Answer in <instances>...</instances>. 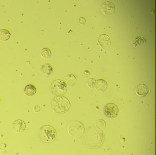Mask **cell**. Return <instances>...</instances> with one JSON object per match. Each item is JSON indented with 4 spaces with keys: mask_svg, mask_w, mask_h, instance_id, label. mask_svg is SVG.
Listing matches in <instances>:
<instances>
[{
    "mask_svg": "<svg viewBox=\"0 0 156 155\" xmlns=\"http://www.w3.org/2000/svg\"><path fill=\"white\" fill-rule=\"evenodd\" d=\"M86 21V20L85 18H84V17H81L79 18V23H80V24L82 25H84L85 24Z\"/></svg>",
    "mask_w": 156,
    "mask_h": 155,
    "instance_id": "obj_20",
    "label": "cell"
},
{
    "mask_svg": "<svg viewBox=\"0 0 156 155\" xmlns=\"http://www.w3.org/2000/svg\"><path fill=\"white\" fill-rule=\"evenodd\" d=\"M11 33L9 30L2 29L0 30V40L2 41H8L10 38Z\"/></svg>",
    "mask_w": 156,
    "mask_h": 155,
    "instance_id": "obj_14",
    "label": "cell"
},
{
    "mask_svg": "<svg viewBox=\"0 0 156 155\" xmlns=\"http://www.w3.org/2000/svg\"><path fill=\"white\" fill-rule=\"evenodd\" d=\"M50 89L54 95L56 96H63L67 91V85L62 80L56 79L52 83Z\"/></svg>",
    "mask_w": 156,
    "mask_h": 155,
    "instance_id": "obj_4",
    "label": "cell"
},
{
    "mask_svg": "<svg viewBox=\"0 0 156 155\" xmlns=\"http://www.w3.org/2000/svg\"><path fill=\"white\" fill-rule=\"evenodd\" d=\"M106 126V123L105 121L103 119H98L96 123V127L100 129L105 128Z\"/></svg>",
    "mask_w": 156,
    "mask_h": 155,
    "instance_id": "obj_17",
    "label": "cell"
},
{
    "mask_svg": "<svg viewBox=\"0 0 156 155\" xmlns=\"http://www.w3.org/2000/svg\"><path fill=\"white\" fill-rule=\"evenodd\" d=\"M104 113L107 117L114 118L119 114V110L117 105L114 103L107 104L104 108Z\"/></svg>",
    "mask_w": 156,
    "mask_h": 155,
    "instance_id": "obj_6",
    "label": "cell"
},
{
    "mask_svg": "<svg viewBox=\"0 0 156 155\" xmlns=\"http://www.w3.org/2000/svg\"><path fill=\"white\" fill-rule=\"evenodd\" d=\"M90 73L88 70H85L84 72L82 74V77L83 78H87L90 75Z\"/></svg>",
    "mask_w": 156,
    "mask_h": 155,
    "instance_id": "obj_19",
    "label": "cell"
},
{
    "mask_svg": "<svg viewBox=\"0 0 156 155\" xmlns=\"http://www.w3.org/2000/svg\"><path fill=\"white\" fill-rule=\"evenodd\" d=\"M98 43L103 49H108L111 46V41L109 36L106 34H102L98 39Z\"/></svg>",
    "mask_w": 156,
    "mask_h": 155,
    "instance_id": "obj_7",
    "label": "cell"
},
{
    "mask_svg": "<svg viewBox=\"0 0 156 155\" xmlns=\"http://www.w3.org/2000/svg\"><path fill=\"white\" fill-rule=\"evenodd\" d=\"M64 82L68 86H73L76 84V76L73 74L67 75L65 78Z\"/></svg>",
    "mask_w": 156,
    "mask_h": 155,
    "instance_id": "obj_13",
    "label": "cell"
},
{
    "mask_svg": "<svg viewBox=\"0 0 156 155\" xmlns=\"http://www.w3.org/2000/svg\"><path fill=\"white\" fill-rule=\"evenodd\" d=\"M24 92L26 95L28 96H32L36 94L37 89L34 85L32 84H29L24 88Z\"/></svg>",
    "mask_w": 156,
    "mask_h": 155,
    "instance_id": "obj_12",
    "label": "cell"
},
{
    "mask_svg": "<svg viewBox=\"0 0 156 155\" xmlns=\"http://www.w3.org/2000/svg\"><path fill=\"white\" fill-rule=\"evenodd\" d=\"M51 107L53 111L58 114L66 113L71 108L69 99L64 96H58L54 98L51 102Z\"/></svg>",
    "mask_w": 156,
    "mask_h": 155,
    "instance_id": "obj_2",
    "label": "cell"
},
{
    "mask_svg": "<svg viewBox=\"0 0 156 155\" xmlns=\"http://www.w3.org/2000/svg\"><path fill=\"white\" fill-rule=\"evenodd\" d=\"M41 108L39 105H35L34 106V112H36V113H38V112H40L41 111Z\"/></svg>",
    "mask_w": 156,
    "mask_h": 155,
    "instance_id": "obj_22",
    "label": "cell"
},
{
    "mask_svg": "<svg viewBox=\"0 0 156 155\" xmlns=\"http://www.w3.org/2000/svg\"><path fill=\"white\" fill-rule=\"evenodd\" d=\"M105 139L102 129L96 126L87 128L84 132L83 140L86 146L91 148H98L104 144Z\"/></svg>",
    "mask_w": 156,
    "mask_h": 155,
    "instance_id": "obj_1",
    "label": "cell"
},
{
    "mask_svg": "<svg viewBox=\"0 0 156 155\" xmlns=\"http://www.w3.org/2000/svg\"><path fill=\"white\" fill-rule=\"evenodd\" d=\"M0 102H1V98H0Z\"/></svg>",
    "mask_w": 156,
    "mask_h": 155,
    "instance_id": "obj_23",
    "label": "cell"
},
{
    "mask_svg": "<svg viewBox=\"0 0 156 155\" xmlns=\"http://www.w3.org/2000/svg\"><path fill=\"white\" fill-rule=\"evenodd\" d=\"M26 123L22 119H17L13 122L12 128L17 133H22L26 129Z\"/></svg>",
    "mask_w": 156,
    "mask_h": 155,
    "instance_id": "obj_8",
    "label": "cell"
},
{
    "mask_svg": "<svg viewBox=\"0 0 156 155\" xmlns=\"http://www.w3.org/2000/svg\"><path fill=\"white\" fill-rule=\"evenodd\" d=\"M51 55V51L47 47L43 48L41 51V56L44 59H48L50 58Z\"/></svg>",
    "mask_w": 156,
    "mask_h": 155,
    "instance_id": "obj_16",
    "label": "cell"
},
{
    "mask_svg": "<svg viewBox=\"0 0 156 155\" xmlns=\"http://www.w3.org/2000/svg\"><path fill=\"white\" fill-rule=\"evenodd\" d=\"M56 137V130L54 127L50 125H44L39 130V139L43 143H52L55 140Z\"/></svg>",
    "mask_w": 156,
    "mask_h": 155,
    "instance_id": "obj_3",
    "label": "cell"
},
{
    "mask_svg": "<svg viewBox=\"0 0 156 155\" xmlns=\"http://www.w3.org/2000/svg\"><path fill=\"white\" fill-rule=\"evenodd\" d=\"M85 130L84 125L81 121L75 120L71 122L68 127L70 135L74 137L82 136Z\"/></svg>",
    "mask_w": 156,
    "mask_h": 155,
    "instance_id": "obj_5",
    "label": "cell"
},
{
    "mask_svg": "<svg viewBox=\"0 0 156 155\" xmlns=\"http://www.w3.org/2000/svg\"><path fill=\"white\" fill-rule=\"evenodd\" d=\"M42 71L47 75L49 76L52 73L54 69L49 63L43 65L41 68Z\"/></svg>",
    "mask_w": 156,
    "mask_h": 155,
    "instance_id": "obj_15",
    "label": "cell"
},
{
    "mask_svg": "<svg viewBox=\"0 0 156 155\" xmlns=\"http://www.w3.org/2000/svg\"><path fill=\"white\" fill-rule=\"evenodd\" d=\"M96 82V81L94 78H91L88 79V81H87V85H88V87L90 88H93L94 87Z\"/></svg>",
    "mask_w": 156,
    "mask_h": 155,
    "instance_id": "obj_18",
    "label": "cell"
},
{
    "mask_svg": "<svg viewBox=\"0 0 156 155\" xmlns=\"http://www.w3.org/2000/svg\"><path fill=\"white\" fill-rule=\"evenodd\" d=\"M136 92L139 96L144 97L147 95L148 93V88L144 84H140L136 88Z\"/></svg>",
    "mask_w": 156,
    "mask_h": 155,
    "instance_id": "obj_10",
    "label": "cell"
},
{
    "mask_svg": "<svg viewBox=\"0 0 156 155\" xmlns=\"http://www.w3.org/2000/svg\"><path fill=\"white\" fill-rule=\"evenodd\" d=\"M7 144L5 143H2L0 144V149L1 150H4L7 148Z\"/></svg>",
    "mask_w": 156,
    "mask_h": 155,
    "instance_id": "obj_21",
    "label": "cell"
},
{
    "mask_svg": "<svg viewBox=\"0 0 156 155\" xmlns=\"http://www.w3.org/2000/svg\"><path fill=\"white\" fill-rule=\"evenodd\" d=\"M95 87L97 91L99 92H104L107 88V83L104 79H98L96 82Z\"/></svg>",
    "mask_w": 156,
    "mask_h": 155,
    "instance_id": "obj_11",
    "label": "cell"
},
{
    "mask_svg": "<svg viewBox=\"0 0 156 155\" xmlns=\"http://www.w3.org/2000/svg\"><path fill=\"white\" fill-rule=\"evenodd\" d=\"M115 9V5L111 2H105L102 5V12L107 15H109L114 13Z\"/></svg>",
    "mask_w": 156,
    "mask_h": 155,
    "instance_id": "obj_9",
    "label": "cell"
}]
</instances>
